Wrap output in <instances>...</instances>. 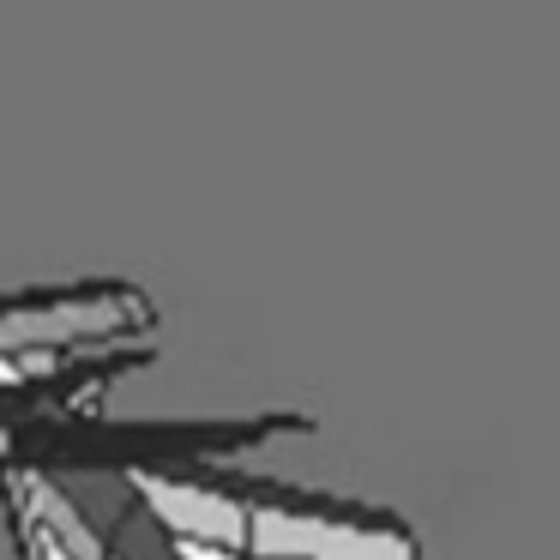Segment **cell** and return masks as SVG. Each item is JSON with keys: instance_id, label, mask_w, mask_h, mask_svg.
<instances>
[{"instance_id": "1", "label": "cell", "mask_w": 560, "mask_h": 560, "mask_svg": "<svg viewBox=\"0 0 560 560\" xmlns=\"http://www.w3.org/2000/svg\"><path fill=\"white\" fill-rule=\"evenodd\" d=\"M254 560H422L392 512H368L307 488L254 482Z\"/></svg>"}, {"instance_id": "2", "label": "cell", "mask_w": 560, "mask_h": 560, "mask_svg": "<svg viewBox=\"0 0 560 560\" xmlns=\"http://www.w3.org/2000/svg\"><path fill=\"white\" fill-rule=\"evenodd\" d=\"M151 326V295L133 283H55V290H19L7 302L0 350H85V343H121Z\"/></svg>"}, {"instance_id": "3", "label": "cell", "mask_w": 560, "mask_h": 560, "mask_svg": "<svg viewBox=\"0 0 560 560\" xmlns=\"http://www.w3.org/2000/svg\"><path fill=\"white\" fill-rule=\"evenodd\" d=\"M127 488L151 506L170 536H211V542L247 548L254 542V494L230 476H187V470H139L127 464Z\"/></svg>"}, {"instance_id": "4", "label": "cell", "mask_w": 560, "mask_h": 560, "mask_svg": "<svg viewBox=\"0 0 560 560\" xmlns=\"http://www.w3.org/2000/svg\"><path fill=\"white\" fill-rule=\"evenodd\" d=\"M13 518H19V512H13ZM19 536H25V542H19V548H25V560H79L73 548H67L49 524H37V518H19Z\"/></svg>"}, {"instance_id": "5", "label": "cell", "mask_w": 560, "mask_h": 560, "mask_svg": "<svg viewBox=\"0 0 560 560\" xmlns=\"http://www.w3.org/2000/svg\"><path fill=\"white\" fill-rule=\"evenodd\" d=\"M175 560H242L247 548H230V542H211V536H170Z\"/></svg>"}, {"instance_id": "6", "label": "cell", "mask_w": 560, "mask_h": 560, "mask_svg": "<svg viewBox=\"0 0 560 560\" xmlns=\"http://www.w3.org/2000/svg\"><path fill=\"white\" fill-rule=\"evenodd\" d=\"M109 560H115V555H109Z\"/></svg>"}]
</instances>
